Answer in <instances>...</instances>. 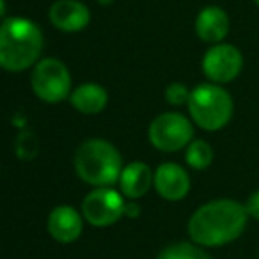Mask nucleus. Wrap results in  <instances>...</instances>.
<instances>
[{"mask_svg": "<svg viewBox=\"0 0 259 259\" xmlns=\"http://www.w3.org/2000/svg\"><path fill=\"white\" fill-rule=\"evenodd\" d=\"M243 69V55L234 45L217 43L202 57V71L213 83H229Z\"/></svg>", "mask_w": 259, "mask_h": 259, "instance_id": "8", "label": "nucleus"}, {"mask_svg": "<svg viewBox=\"0 0 259 259\" xmlns=\"http://www.w3.org/2000/svg\"><path fill=\"white\" fill-rule=\"evenodd\" d=\"M185 160L187 163L195 170H204L211 165L213 162V148L209 146V142L197 139V141H192L187 146V151H185Z\"/></svg>", "mask_w": 259, "mask_h": 259, "instance_id": "15", "label": "nucleus"}, {"mask_svg": "<svg viewBox=\"0 0 259 259\" xmlns=\"http://www.w3.org/2000/svg\"><path fill=\"white\" fill-rule=\"evenodd\" d=\"M247 220L245 204L233 199H217L195 209L188 220V236L201 247H222L241 236Z\"/></svg>", "mask_w": 259, "mask_h": 259, "instance_id": "1", "label": "nucleus"}, {"mask_svg": "<svg viewBox=\"0 0 259 259\" xmlns=\"http://www.w3.org/2000/svg\"><path fill=\"white\" fill-rule=\"evenodd\" d=\"M190 94L192 91L188 89L185 83H180V82H174V83H169L165 87V101L172 107H183V105H188V100H190Z\"/></svg>", "mask_w": 259, "mask_h": 259, "instance_id": "17", "label": "nucleus"}, {"mask_svg": "<svg viewBox=\"0 0 259 259\" xmlns=\"http://www.w3.org/2000/svg\"><path fill=\"white\" fill-rule=\"evenodd\" d=\"M100 4H103V6H108V4H112V0H98Z\"/></svg>", "mask_w": 259, "mask_h": 259, "instance_id": "21", "label": "nucleus"}, {"mask_svg": "<svg viewBox=\"0 0 259 259\" xmlns=\"http://www.w3.org/2000/svg\"><path fill=\"white\" fill-rule=\"evenodd\" d=\"M32 91L45 103H59L71 96V73L59 59H41L30 76Z\"/></svg>", "mask_w": 259, "mask_h": 259, "instance_id": "5", "label": "nucleus"}, {"mask_svg": "<svg viewBox=\"0 0 259 259\" xmlns=\"http://www.w3.org/2000/svg\"><path fill=\"white\" fill-rule=\"evenodd\" d=\"M83 229V215L71 206H57L48 217V233L59 243H73Z\"/></svg>", "mask_w": 259, "mask_h": 259, "instance_id": "11", "label": "nucleus"}, {"mask_svg": "<svg viewBox=\"0 0 259 259\" xmlns=\"http://www.w3.org/2000/svg\"><path fill=\"white\" fill-rule=\"evenodd\" d=\"M16 155L22 160H30L37 153V139L34 137L32 132H23L16 139Z\"/></svg>", "mask_w": 259, "mask_h": 259, "instance_id": "18", "label": "nucleus"}, {"mask_svg": "<svg viewBox=\"0 0 259 259\" xmlns=\"http://www.w3.org/2000/svg\"><path fill=\"white\" fill-rule=\"evenodd\" d=\"M155 188L165 201H181L190 192V176L185 167L165 162L155 170Z\"/></svg>", "mask_w": 259, "mask_h": 259, "instance_id": "9", "label": "nucleus"}, {"mask_svg": "<svg viewBox=\"0 0 259 259\" xmlns=\"http://www.w3.org/2000/svg\"><path fill=\"white\" fill-rule=\"evenodd\" d=\"M76 176L93 187H112L119 183L122 172V156L112 142L89 139L76 148L73 158Z\"/></svg>", "mask_w": 259, "mask_h": 259, "instance_id": "3", "label": "nucleus"}, {"mask_svg": "<svg viewBox=\"0 0 259 259\" xmlns=\"http://www.w3.org/2000/svg\"><path fill=\"white\" fill-rule=\"evenodd\" d=\"M156 259H211L197 243H188V241H178L169 247H165L158 254Z\"/></svg>", "mask_w": 259, "mask_h": 259, "instance_id": "16", "label": "nucleus"}, {"mask_svg": "<svg viewBox=\"0 0 259 259\" xmlns=\"http://www.w3.org/2000/svg\"><path fill=\"white\" fill-rule=\"evenodd\" d=\"M148 137L158 151L176 153L194 141V126L180 112H163L151 121Z\"/></svg>", "mask_w": 259, "mask_h": 259, "instance_id": "6", "label": "nucleus"}, {"mask_svg": "<svg viewBox=\"0 0 259 259\" xmlns=\"http://www.w3.org/2000/svg\"><path fill=\"white\" fill-rule=\"evenodd\" d=\"M190 117L206 132L222 130L233 117V98L219 83H199L192 89L188 100Z\"/></svg>", "mask_w": 259, "mask_h": 259, "instance_id": "4", "label": "nucleus"}, {"mask_svg": "<svg viewBox=\"0 0 259 259\" xmlns=\"http://www.w3.org/2000/svg\"><path fill=\"white\" fill-rule=\"evenodd\" d=\"M139 213H141L139 204H135V202H126L124 215H128V219H135V217H139Z\"/></svg>", "mask_w": 259, "mask_h": 259, "instance_id": "20", "label": "nucleus"}, {"mask_svg": "<svg viewBox=\"0 0 259 259\" xmlns=\"http://www.w3.org/2000/svg\"><path fill=\"white\" fill-rule=\"evenodd\" d=\"M155 187V172L151 167L144 162H132L122 169L119 178V188L124 197L141 199L149 192V188Z\"/></svg>", "mask_w": 259, "mask_h": 259, "instance_id": "12", "label": "nucleus"}, {"mask_svg": "<svg viewBox=\"0 0 259 259\" xmlns=\"http://www.w3.org/2000/svg\"><path fill=\"white\" fill-rule=\"evenodd\" d=\"M195 34L204 43L217 45L229 34V16L219 6H208L195 18Z\"/></svg>", "mask_w": 259, "mask_h": 259, "instance_id": "13", "label": "nucleus"}, {"mask_svg": "<svg viewBox=\"0 0 259 259\" xmlns=\"http://www.w3.org/2000/svg\"><path fill=\"white\" fill-rule=\"evenodd\" d=\"M43 32L29 18H6L0 27V66L20 73L39 62Z\"/></svg>", "mask_w": 259, "mask_h": 259, "instance_id": "2", "label": "nucleus"}, {"mask_svg": "<svg viewBox=\"0 0 259 259\" xmlns=\"http://www.w3.org/2000/svg\"><path fill=\"white\" fill-rule=\"evenodd\" d=\"M50 22L62 32H80L91 22V11L78 0H57L50 8Z\"/></svg>", "mask_w": 259, "mask_h": 259, "instance_id": "10", "label": "nucleus"}, {"mask_svg": "<svg viewBox=\"0 0 259 259\" xmlns=\"http://www.w3.org/2000/svg\"><path fill=\"white\" fill-rule=\"evenodd\" d=\"M73 108L78 110L80 114L85 115H94L100 114L108 103V94L105 91V87L98 85V83H82L78 85L69 96Z\"/></svg>", "mask_w": 259, "mask_h": 259, "instance_id": "14", "label": "nucleus"}, {"mask_svg": "<svg viewBox=\"0 0 259 259\" xmlns=\"http://www.w3.org/2000/svg\"><path fill=\"white\" fill-rule=\"evenodd\" d=\"M124 195L112 187H96L82 201V215L94 227H108L124 215Z\"/></svg>", "mask_w": 259, "mask_h": 259, "instance_id": "7", "label": "nucleus"}, {"mask_svg": "<svg viewBox=\"0 0 259 259\" xmlns=\"http://www.w3.org/2000/svg\"><path fill=\"white\" fill-rule=\"evenodd\" d=\"M254 2H255V4H257V6H259V0H254Z\"/></svg>", "mask_w": 259, "mask_h": 259, "instance_id": "22", "label": "nucleus"}, {"mask_svg": "<svg viewBox=\"0 0 259 259\" xmlns=\"http://www.w3.org/2000/svg\"><path fill=\"white\" fill-rule=\"evenodd\" d=\"M245 208H247L248 217L259 220V190H255L254 194H250V197L245 202Z\"/></svg>", "mask_w": 259, "mask_h": 259, "instance_id": "19", "label": "nucleus"}]
</instances>
